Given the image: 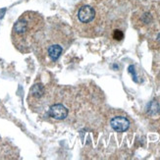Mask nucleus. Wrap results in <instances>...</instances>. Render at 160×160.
<instances>
[{
    "label": "nucleus",
    "mask_w": 160,
    "mask_h": 160,
    "mask_svg": "<svg viewBox=\"0 0 160 160\" xmlns=\"http://www.w3.org/2000/svg\"><path fill=\"white\" fill-rule=\"evenodd\" d=\"M44 28L42 16L37 12L28 11L14 24L12 29V42L22 53L32 51L37 43L38 34Z\"/></svg>",
    "instance_id": "f257e3e1"
},
{
    "label": "nucleus",
    "mask_w": 160,
    "mask_h": 160,
    "mask_svg": "<svg viewBox=\"0 0 160 160\" xmlns=\"http://www.w3.org/2000/svg\"><path fill=\"white\" fill-rule=\"evenodd\" d=\"M45 47V57L48 58L50 62H55L57 61L60 56L63 53L64 50V46L63 44H49V45H46Z\"/></svg>",
    "instance_id": "f03ea898"
},
{
    "label": "nucleus",
    "mask_w": 160,
    "mask_h": 160,
    "mask_svg": "<svg viewBox=\"0 0 160 160\" xmlns=\"http://www.w3.org/2000/svg\"><path fill=\"white\" fill-rule=\"evenodd\" d=\"M95 17V10L89 5H85L80 8L78 12V19L81 23L88 24L92 22Z\"/></svg>",
    "instance_id": "7ed1b4c3"
},
{
    "label": "nucleus",
    "mask_w": 160,
    "mask_h": 160,
    "mask_svg": "<svg viewBox=\"0 0 160 160\" xmlns=\"http://www.w3.org/2000/svg\"><path fill=\"white\" fill-rule=\"evenodd\" d=\"M48 114L53 119L56 120H63L68 116V109L61 103H56L53 104L48 109Z\"/></svg>",
    "instance_id": "20e7f679"
},
{
    "label": "nucleus",
    "mask_w": 160,
    "mask_h": 160,
    "mask_svg": "<svg viewBox=\"0 0 160 160\" xmlns=\"http://www.w3.org/2000/svg\"><path fill=\"white\" fill-rule=\"evenodd\" d=\"M110 125L114 131L118 132V133H123V132H126L130 128V121L126 117L117 116L111 120Z\"/></svg>",
    "instance_id": "39448f33"
},
{
    "label": "nucleus",
    "mask_w": 160,
    "mask_h": 160,
    "mask_svg": "<svg viewBox=\"0 0 160 160\" xmlns=\"http://www.w3.org/2000/svg\"><path fill=\"white\" fill-rule=\"evenodd\" d=\"M44 93V88L42 87V85L40 83H37L34 85L32 88H31V92H30V98L32 99H39L41 96L43 95Z\"/></svg>",
    "instance_id": "423d86ee"
},
{
    "label": "nucleus",
    "mask_w": 160,
    "mask_h": 160,
    "mask_svg": "<svg viewBox=\"0 0 160 160\" xmlns=\"http://www.w3.org/2000/svg\"><path fill=\"white\" fill-rule=\"evenodd\" d=\"M113 37H114V38H115V39L121 40V39L123 38V37H124V34H123V32H122L121 31H118V30H116V31L114 32Z\"/></svg>",
    "instance_id": "0eeeda50"
},
{
    "label": "nucleus",
    "mask_w": 160,
    "mask_h": 160,
    "mask_svg": "<svg viewBox=\"0 0 160 160\" xmlns=\"http://www.w3.org/2000/svg\"><path fill=\"white\" fill-rule=\"evenodd\" d=\"M129 72L132 73V75H133V78H134L135 82H138V80H137V76H136V73H135L134 66H130V67H129Z\"/></svg>",
    "instance_id": "6e6552de"
},
{
    "label": "nucleus",
    "mask_w": 160,
    "mask_h": 160,
    "mask_svg": "<svg viewBox=\"0 0 160 160\" xmlns=\"http://www.w3.org/2000/svg\"><path fill=\"white\" fill-rule=\"evenodd\" d=\"M6 12V9L5 8H3V9H0V19H1L2 17H3V15H4V13Z\"/></svg>",
    "instance_id": "1a4fd4ad"
}]
</instances>
